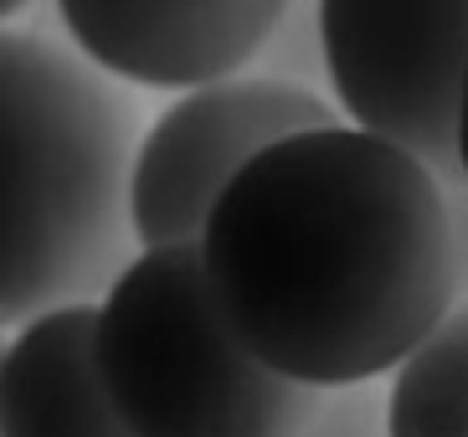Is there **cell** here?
I'll return each mask as SVG.
<instances>
[{"mask_svg":"<svg viewBox=\"0 0 468 437\" xmlns=\"http://www.w3.org/2000/svg\"><path fill=\"white\" fill-rule=\"evenodd\" d=\"M201 262L237 340L309 391L391 381L458 309L448 191L345 123L258 155L211 211Z\"/></svg>","mask_w":468,"mask_h":437,"instance_id":"6da1fadb","label":"cell"},{"mask_svg":"<svg viewBox=\"0 0 468 437\" xmlns=\"http://www.w3.org/2000/svg\"><path fill=\"white\" fill-rule=\"evenodd\" d=\"M5 325L98 309L134 237V98L78 47L11 27L0 47Z\"/></svg>","mask_w":468,"mask_h":437,"instance_id":"7a4b0ae2","label":"cell"},{"mask_svg":"<svg viewBox=\"0 0 468 437\" xmlns=\"http://www.w3.org/2000/svg\"><path fill=\"white\" fill-rule=\"evenodd\" d=\"M98 370L134 437H299L330 397L283 381L237 340L201 242L124 268L98 304Z\"/></svg>","mask_w":468,"mask_h":437,"instance_id":"3957f363","label":"cell"},{"mask_svg":"<svg viewBox=\"0 0 468 437\" xmlns=\"http://www.w3.org/2000/svg\"><path fill=\"white\" fill-rule=\"evenodd\" d=\"M314 21L319 57L350 123L412 155L448 196L468 191L458 150L468 93V0H324Z\"/></svg>","mask_w":468,"mask_h":437,"instance_id":"277c9868","label":"cell"},{"mask_svg":"<svg viewBox=\"0 0 468 437\" xmlns=\"http://www.w3.org/2000/svg\"><path fill=\"white\" fill-rule=\"evenodd\" d=\"M319 129H340L335 109L278 72H248L186 93L139 139L134 242L144 252L201 242L211 211L258 155Z\"/></svg>","mask_w":468,"mask_h":437,"instance_id":"5b68a950","label":"cell"},{"mask_svg":"<svg viewBox=\"0 0 468 437\" xmlns=\"http://www.w3.org/2000/svg\"><path fill=\"white\" fill-rule=\"evenodd\" d=\"M57 21L78 52L109 78L139 88H217L232 82L289 21L283 0H62Z\"/></svg>","mask_w":468,"mask_h":437,"instance_id":"8992f818","label":"cell"},{"mask_svg":"<svg viewBox=\"0 0 468 437\" xmlns=\"http://www.w3.org/2000/svg\"><path fill=\"white\" fill-rule=\"evenodd\" d=\"M0 401L5 437H134L98 370V309H57L16 329Z\"/></svg>","mask_w":468,"mask_h":437,"instance_id":"52a82bcc","label":"cell"},{"mask_svg":"<svg viewBox=\"0 0 468 437\" xmlns=\"http://www.w3.org/2000/svg\"><path fill=\"white\" fill-rule=\"evenodd\" d=\"M391 437H468V304H458L386 381Z\"/></svg>","mask_w":468,"mask_h":437,"instance_id":"ba28073f","label":"cell"},{"mask_svg":"<svg viewBox=\"0 0 468 437\" xmlns=\"http://www.w3.org/2000/svg\"><path fill=\"white\" fill-rule=\"evenodd\" d=\"M299 437H391L386 432V386H350L330 391L319 417Z\"/></svg>","mask_w":468,"mask_h":437,"instance_id":"9c48e42d","label":"cell"},{"mask_svg":"<svg viewBox=\"0 0 468 437\" xmlns=\"http://www.w3.org/2000/svg\"><path fill=\"white\" fill-rule=\"evenodd\" d=\"M448 217H453V262H458V304H468V191L448 196Z\"/></svg>","mask_w":468,"mask_h":437,"instance_id":"30bf717a","label":"cell"},{"mask_svg":"<svg viewBox=\"0 0 468 437\" xmlns=\"http://www.w3.org/2000/svg\"><path fill=\"white\" fill-rule=\"evenodd\" d=\"M458 150H463V176H468V93H463V134H458Z\"/></svg>","mask_w":468,"mask_h":437,"instance_id":"8fae6325","label":"cell"}]
</instances>
